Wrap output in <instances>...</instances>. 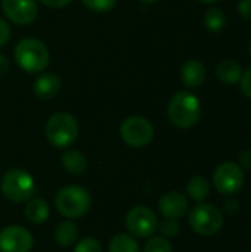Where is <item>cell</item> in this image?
Instances as JSON below:
<instances>
[{"instance_id":"29","label":"cell","mask_w":251,"mask_h":252,"mask_svg":"<svg viewBox=\"0 0 251 252\" xmlns=\"http://www.w3.org/2000/svg\"><path fill=\"white\" fill-rule=\"evenodd\" d=\"M44 6L47 7H52V9H59V7H64L67 6L71 0H40Z\"/></svg>"},{"instance_id":"16","label":"cell","mask_w":251,"mask_h":252,"mask_svg":"<svg viewBox=\"0 0 251 252\" xmlns=\"http://www.w3.org/2000/svg\"><path fill=\"white\" fill-rule=\"evenodd\" d=\"M216 75L223 84H237L243 77V68L234 59H225L217 65Z\"/></svg>"},{"instance_id":"17","label":"cell","mask_w":251,"mask_h":252,"mask_svg":"<svg viewBox=\"0 0 251 252\" xmlns=\"http://www.w3.org/2000/svg\"><path fill=\"white\" fill-rule=\"evenodd\" d=\"M24 214H25V219L33 223V224H41L44 223L47 219H49V214H50V210H49V205L44 199L41 198H34L31 199L25 210H24Z\"/></svg>"},{"instance_id":"28","label":"cell","mask_w":251,"mask_h":252,"mask_svg":"<svg viewBox=\"0 0 251 252\" xmlns=\"http://www.w3.org/2000/svg\"><path fill=\"white\" fill-rule=\"evenodd\" d=\"M238 13L244 19H251V0H240L238 1Z\"/></svg>"},{"instance_id":"1","label":"cell","mask_w":251,"mask_h":252,"mask_svg":"<svg viewBox=\"0 0 251 252\" xmlns=\"http://www.w3.org/2000/svg\"><path fill=\"white\" fill-rule=\"evenodd\" d=\"M13 58L21 69L30 74H37L47 68L50 53L43 41L27 37L16 43L13 49Z\"/></svg>"},{"instance_id":"6","label":"cell","mask_w":251,"mask_h":252,"mask_svg":"<svg viewBox=\"0 0 251 252\" xmlns=\"http://www.w3.org/2000/svg\"><path fill=\"white\" fill-rule=\"evenodd\" d=\"M191 229L203 236H213L223 227V216L220 210L212 204H200L194 207L188 217Z\"/></svg>"},{"instance_id":"25","label":"cell","mask_w":251,"mask_h":252,"mask_svg":"<svg viewBox=\"0 0 251 252\" xmlns=\"http://www.w3.org/2000/svg\"><path fill=\"white\" fill-rule=\"evenodd\" d=\"M74 252H102V247H101V242L98 239L84 238L75 245Z\"/></svg>"},{"instance_id":"32","label":"cell","mask_w":251,"mask_h":252,"mask_svg":"<svg viewBox=\"0 0 251 252\" xmlns=\"http://www.w3.org/2000/svg\"><path fill=\"white\" fill-rule=\"evenodd\" d=\"M198 1H201V3H215V1H217V0H198Z\"/></svg>"},{"instance_id":"8","label":"cell","mask_w":251,"mask_h":252,"mask_svg":"<svg viewBox=\"0 0 251 252\" xmlns=\"http://www.w3.org/2000/svg\"><path fill=\"white\" fill-rule=\"evenodd\" d=\"M126 227L133 238H149L158 229V219L151 208L138 205L127 213Z\"/></svg>"},{"instance_id":"2","label":"cell","mask_w":251,"mask_h":252,"mask_svg":"<svg viewBox=\"0 0 251 252\" xmlns=\"http://www.w3.org/2000/svg\"><path fill=\"white\" fill-rule=\"evenodd\" d=\"M167 114L170 121L179 128H191L201 117L200 99L191 92H178L169 102Z\"/></svg>"},{"instance_id":"7","label":"cell","mask_w":251,"mask_h":252,"mask_svg":"<svg viewBox=\"0 0 251 252\" xmlns=\"http://www.w3.org/2000/svg\"><path fill=\"white\" fill-rule=\"evenodd\" d=\"M120 136L126 145L132 148H143L154 139L152 124L139 115L127 117L120 126Z\"/></svg>"},{"instance_id":"30","label":"cell","mask_w":251,"mask_h":252,"mask_svg":"<svg viewBox=\"0 0 251 252\" xmlns=\"http://www.w3.org/2000/svg\"><path fill=\"white\" fill-rule=\"evenodd\" d=\"M240 164H241V167H244L247 170H251V149H247V151L241 152Z\"/></svg>"},{"instance_id":"33","label":"cell","mask_w":251,"mask_h":252,"mask_svg":"<svg viewBox=\"0 0 251 252\" xmlns=\"http://www.w3.org/2000/svg\"><path fill=\"white\" fill-rule=\"evenodd\" d=\"M142 1H145V3H155V1H158V0H142Z\"/></svg>"},{"instance_id":"13","label":"cell","mask_w":251,"mask_h":252,"mask_svg":"<svg viewBox=\"0 0 251 252\" xmlns=\"http://www.w3.org/2000/svg\"><path fill=\"white\" fill-rule=\"evenodd\" d=\"M61 86H62L61 78H59L56 74L49 72V74L40 75V77L34 81V84H33V92H34V94H36L37 97H40V99H52V97H55V96L59 93Z\"/></svg>"},{"instance_id":"21","label":"cell","mask_w":251,"mask_h":252,"mask_svg":"<svg viewBox=\"0 0 251 252\" xmlns=\"http://www.w3.org/2000/svg\"><path fill=\"white\" fill-rule=\"evenodd\" d=\"M204 25L212 32H219L226 27V15L219 7H212L204 15Z\"/></svg>"},{"instance_id":"5","label":"cell","mask_w":251,"mask_h":252,"mask_svg":"<svg viewBox=\"0 0 251 252\" xmlns=\"http://www.w3.org/2000/svg\"><path fill=\"white\" fill-rule=\"evenodd\" d=\"M1 193L12 202H25L33 198L36 185L33 177L21 168H12L4 173L0 183Z\"/></svg>"},{"instance_id":"27","label":"cell","mask_w":251,"mask_h":252,"mask_svg":"<svg viewBox=\"0 0 251 252\" xmlns=\"http://www.w3.org/2000/svg\"><path fill=\"white\" fill-rule=\"evenodd\" d=\"M9 38H10V27L4 19L0 18V47L4 46L9 41Z\"/></svg>"},{"instance_id":"3","label":"cell","mask_w":251,"mask_h":252,"mask_svg":"<svg viewBox=\"0 0 251 252\" xmlns=\"http://www.w3.org/2000/svg\"><path fill=\"white\" fill-rule=\"evenodd\" d=\"M44 134L55 148H67L72 145L78 136L77 120L68 112H56L47 120Z\"/></svg>"},{"instance_id":"11","label":"cell","mask_w":251,"mask_h":252,"mask_svg":"<svg viewBox=\"0 0 251 252\" xmlns=\"http://www.w3.org/2000/svg\"><path fill=\"white\" fill-rule=\"evenodd\" d=\"M1 10L16 25H28L38 15L36 0H1Z\"/></svg>"},{"instance_id":"24","label":"cell","mask_w":251,"mask_h":252,"mask_svg":"<svg viewBox=\"0 0 251 252\" xmlns=\"http://www.w3.org/2000/svg\"><path fill=\"white\" fill-rule=\"evenodd\" d=\"M158 230L164 238H176L180 233V226L173 219H164L161 223H158Z\"/></svg>"},{"instance_id":"4","label":"cell","mask_w":251,"mask_h":252,"mask_svg":"<svg viewBox=\"0 0 251 252\" xmlns=\"http://www.w3.org/2000/svg\"><path fill=\"white\" fill-rule=\"evenodd\" d=\"M92 199L86 189L80 186H65L55 198L56 210L67 219H80L90 208Z\"/></svg>"},{"instance_id":"18","label":"cell","mask_w":251,"mask_h":252,"mask_svg":"<svg viewBox=\"0 0 251 252\" xmlns=\"http://www.w3.org/2000/svg\"><path fill=\"white\" fill-rule=\"evenodd\" d=\"M77 236H78L77 224L72 220H65L61 224H58L55 229V241L61 247H71L72 244H75Z\"/></svg>"},{"instance_id":"23","label":"cell","mask_w":251,"mask_h":252,"mask_svg":"<svg viewBox=\"0 0 251 252\" xmlns=\"http://www.w3.org/2000/svg\"><path fill=\"white\" fill-rule=\"evenodd\" d=\"M81 1L89 10L98 12V13L109 12L117 4V0H81Z\"/></svg>"},{"instance_id":"34","label":"cell","mask_w":251,"mask_h":252,"mask_svg":"<svg viewBox=\"0 0 251 252\" xmlns=\"http://www.w3.org/2000/svg\"><path fill=\"white\" fill-rule=\"evenodd\" d=\"M249 49H250V53H251V41H250V47H249Z\"/></svg>"},{"instance_id":"20","label":"cell","mask_w":251,"mask_h":252,"mask_svg":"<svg viewBox=\"0 0 251 252\" xmlns=\"http://www.w3.org/2000/svg\"><path fill=\"white\" fill-rule=\"evenodd\" d=\"M108 250L109 252H141V247L132 235L118 233L111 239Z\"/></svg>"},{"instance_id":"14","label":"cell","mask_w":251,"mask_h":252,"mask_svg":"<svg viewBox=\"0 0 251 252\" xmlns=\"http://www.w3.org/2000/svg\"><path fill=\"white\" fill-rule=\"evenodd\" d=\"M180 78L186 87H198L206 80V66L198 59H189L180 69Z\"/></svg>"},{"instance_id":"9","label":"cell","mask_w":251,"mask_h":252,"mask_svg":"<svg viewBox=\"0 0 251 252\" xmlns=\"http://www.w3.org/2000/svg\"><path fill=\"white\" fill-rule=\"evenodd\" d=\"M244 180H246V176H244L243 167L231 161L222 162L216 168L215 176H213L215 188L217 189V192L223 195H232L238 192L244 186Z\"/></svg>"},{"instance_id":"26","label":"cell","mask_w":251,"mask_h":252,"mask_svg":"<svg viewBox=\"0 0 251 252\" xmlns=\"http://www.w3.org/2000/svg\"><path fill=\"white\" fill-rule=\"evenodd\" d=\"M240 87H241V92L244 93V96L251 99V68L243 72V77L240 80Z\"/></svg>"},{"instance_id":"19","label":"cell","mask_w":251,"mask_h":252,"mask_svg":"<svg viewBox=\"0 0 251 252\" xmlns=\"http://www.w3.org/2000/svg\"><path fill=\"white\" fill-rule=\"evenodd\" d=\"M186 193H188V196L192 201L203 202L209 196V193H210V185H209V182L204 177L195 176V177H192L188 182V185H186Z\"/></svg>"},{"instance_id":"22","label":"cell","mask_w":251,"mask_h":252,"mask_svg":"<svg viewBox=\"0 0 251 252\" xmlns=\"http://www.w3.org/2000/svg\"><path fill=\"white\" fill-rule=\"evenodd\" d=\"M143 252H173V248H172L170 242L167 241V238L155 236L146 242Z\"/></svg>"},{"instance_id":"15","label":"cell","mask_w":251,"mask_h":252,"mask_svg":"<svg viewBox=\"0 0 251 252\" xmlns=\"http://www.w3.org/2000/svg\"><path fill=\"white\" fill-rule=\"evenodd\" d=\"M61 165L68 174L80 176V174L84 173V170L87 167V159L80 151L68 149L61 157Z\"/></svg>"},{"instance_id":"31","label":"cell","mask_w":251,"mask_h":252,"mask_svg":"<svg viewBox=\"0 0 251 252\" xmlns=\"http://www.w3.org/2000/svg\"><path fill=\"white\" fill-rule=\"evenodd\" d=\"M9 66H10V63H9V61L6 59V56L0 55V77L4 75V74L9 71Z\"/></svg>"},{"instance_id":"10","label":"cell","mask_w":251,"mask_h":252,"mask_svg":"<svg viewBox=\"0 0 251 252\" xmlns=\"http://www.w3.org/2000/svg\"><path fill=\"white\" fill-rule=\"evenodd\" d=\"M33 235L21 226H7L0 230V252H30Z\"/></svg>"},{"instance_id":"12","label":"cell","mask_w":251,"mask_h":252,"mask_svg":"<svg viewBox=\"0 0 251 252\" xmlns=\"http://www.w3.org/2000/svg\"><path fill=\"white\" fill-rule=\"evenodd\" d=\"M158 210L164 219H180L188 210V198L180 192H167L158 202Z\"/></svg>"}]
</instances>
